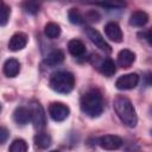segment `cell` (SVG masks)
Returning a JSON list of instances; mask_svg holds the SVG:
<instances>
[{"mask_svg":"<svg viewBox=\"0 0 152 152\" xmlns=\"http://www.w3.org/2000/svg\"><path fill=\"white\" fill-rule=\"evenodd\" d=\"M113 107L119 119L128 127H135L138 124V116L131 100L126 96H118L113 101Z\"/></svg>","mask_w":152,"mask_h":152,"instance_id":"cell-1","label":"cell"},{"mask_svg":"<svg viewBox=\"0 0 152 152\" xmlns=\"http://www.w3.org/2000/svg\"><path fill=\"white\" fill-rule=\"evenodd\" d=\"M80 106L84 114L90 118H97L102 114L103 110L102 96L97 90L91 89L82 95Z\"/></svg>","mask_w":152,"mask_h":152,"instance_id":"cell-2","label":"cell"},{"mask_svg":"<svg viewBox=\"0 0 152 152\" xmlns=\"http://www.w3.org/2000/svg\"><path fill=\"white\" fill-rule=\"evenodd\" d=\"M50 88L59 94H68L74 89L75 76L69 71H57L50 77Z\"/></svg>","mask_w":152,"mask_h":152,"instance_id":"cell-3","label":"cell"},{"mask_svg":"<svg viewBox=\"0 0 152 152\" xmlns=\"http://www.w3.org/2000/svg\"><path fill=\"white\" fill-rule=\"evenodd\" d=\"M91 63L94 64V66H96L99 69V71L101 74H103L107 77H110L115 74L116 68H115V63L113 59L110 58H100V56L97 55H93L91 57Z\"/></svg>","mask_w":152,"mask_h":152,"instance_id":"cell-4","label":"cell"},{"mask_svg":"<svg viewBox=\"0 0 152 152\" xmlns=\"http://www.w3.org/2000/svg\"><path fill=\"white\" fill-rule=\"evenodd\" d=\"M49 114L53 121L61 122V121H64L69 116L70 109L66 104L62 102H52L49 106Z\"/></svg>","mask_w":152,"mask_h":152,"instance_id":"cell-5","label":"cell"},{"mask_svg":"<svg viewBox=\"0 0 152 152\" xmlns=\"http://www.w3.org/2000/svg\"><path fill=\"white\" fill-rule=\"evenodd\" d=\"M86 33H87L88 38L90 39V42H91L96 48H99L100 50H102V51H104V52H107V53H110V52H112L110 45L104 40V38L102 37V34H101L97 30H95V28H93V27H86Z\"/></svg>","mask_w":152,"mask_h":152,"instance_id":"cell-6","label":"cell"},{"mask_svg":"<svg viewBox=\"0 0 152 152\" xmlns=\"http://www.w3.org/2000/svg\"><path fill=\"white\" fill-rule=\"evenodd\" d=\"M30 113H31V120L33 122L34 128H37V129L44 128L46 125V118H45L43 107L38 102H34L30 107Z\"/></svg>","mask_w":152,"mask_h":152,"instance_id":"cell-7","label":"cell"},{"mask_svg":"<svg viewBox=\"0 0 152 152\" xmlns=\"http://www.w3.org/2000/svg\"><path fill=\"white\" fill-rule=\"evenodd\" d=\"M139 83V76L135 72H131V74H126L120 76L116 82H115V87L120 90H128V89H133L138 86Z\"/></svg>","mask_w":152,"mask_h":152,"instance_id":"cell-8","label":"cell"},{"mask_svg":"<svg viewBox=\"0 0 152 152\" xmlns=\"http://www.w3.org/2000/svg\"><path fill=\"white\" fill-rule=\"evenodd\" d=\"M124 141L119 135H113V134H106L102 135L99 139V145L107 151H114V150H119L122 146Z\"/></svg>","mask_w":152,"mask_h":152,"instance_id":"cell-9","label":"cell"},{"mask_svg":"<svg viewBox=\"0 0 152 152\" xmlns=\"http://www.w3.org/2000/svg\"><path fill=\"white\" fill-rule=\"evenodd\" d=\"M26 44H27V36L24 32H17L11 37L8 42V49L11 51H19L24 49Z\"/></svg>","mask_w":152,"mask_h":152,"instance_id":"cell-10","label":"cell"},{"mask_svg":"<svg viewBox=\"0 0 152 152\" xmlns=\"http://www.w3.org/2000/svg\"><path fill=\"white\" fill-rule=\"evenodd\" d=\"M104 32H106V36H107L110 40H113V42H115V43L122 42L124 34H122V31H121L120 26H119L116 23H114V21L108 23V24L104 26Z\"/></svg>","mask_w":152,"mask_h":152,"instance_id":"cell-11","label":"cell"},{"mask_svg":"<svg viewBox=\"0 0 152 152\" xmlns=\"http://www.w3.org/2000/svg\"><path fill=\"white\" fill-rule=\"evenodd\" d=\"M134 61H135V53L128 49L121 50L118 55V64L124 69L129 68L134 63Z\"/></svg>","mask_w":152,"mask_h":152,"instance_id":"cell-12","label":"cell"},{"mask_svg":"<svg viewBox=\"0 0 152 152\" xmlns=\"http://www.w3.org/2000/svg\"><path fill=\"white\" fill-rule=\"evenodd\" d=\"M13 120L18 125H26L31 120V113L30 109L26 107H18L13 112Z\"/></svg>","mask_w":152,"mask_h":152,"instance_id":"cell-13","label":"cell"},{"mask_svg":"<svg viewBox=\"0 0 152 152\" xmlns=\"http://www.w3.org/2000/svg\"><path fill=\"white\" fill-rule=\"evenodd\" d=\"M20 71V63L15 58H10L4 63V74L7 77H15Z\"/></svg>","mask_w":152,"mask_h":152,"instance_id":"cell-14","label":"cell"},{"mask_svg":"<svg viewBox=\"0 0 152 152\" xmlns=\"http://www.w3.org/2000/svg\"><path fill=\"white\" fill-rule=\"evenodd\" d=\"M148 23V14L144 11H135L129 17V24L137 27H142Z\"/></svg>","mask_w":152,"mask_h":152,"instance_id":"cell-15","label":"cell"},{"mask_svg":"<svg viewBox=\"0 0 152 152\" xmlns=\"http://www.w3.org/2000/svg\"><path fill=\"white\" fill-rule=\"evenodd\" d=\"M68 50L74 57H81L86 52V46L80 39H71L68 43Z\"/></svg>","mask_w":152,"mask_h":152,"instance_id":"cell-16","label":"cell"},{"mask_svg":"<svg viewBox=\"0 0 152 152\" xmlns=\"http://www.w3.org/2000/svg\"><path fill=\"white\" fill-rule=\"evenodd\" d=\"M64 61V52L59 49H56L53 51H51L46 58H45V64L49 65V66H56L58 64H61L62 62Z\"/></svg>","mask_w":152,"mask_h":152,"instance_id":"cell-17","label":"cell"},{"mask_svg":"<svg viewBox=\"0 0 152 152\" xmlns=\"http://www.w3.org/2000/svg\"><path fill=\"white\" fill-rule=\"evenodd\" d=\"M33 141L38 148L44 150L51 145V137L48 133H37L33 138Z\"/></svg>","mask_w":152,"mask_h":152,"instance_id":"cell-18","label":"cell"},{"mask_svg":"<svg viewBox=\"0 0 152 152\" xmlns=\"http://www.w3.org/2000/svg\"><path fill=\"white\" fill-rule=\"evenodd\" d=\"M44 33L48 38L50 39H55L57 37H59L61 34V27L58 24L56 23H48L44 27Z\"/></svg>","mask_w":152,"mask_h":152,"instance_id":"cell-19","label":"cell"},{"mask_svg":"<svg viewBox=\"0 0 152 152\" xmlns=\"http://www.w3.org/2000/svg\"><path fill=\"white\" fill-rule=\"evenodd\" d=\"M10 152H27V142L24 139H15L10 146Z\"/></svg>","mask_w":152,"mask_h":152,"instance_id":"cell-20","label":"cell"},{"mask_svg":"<svg viewBox=\"0 0 152 152\" xmlns=\"http://www.w3.org/2000/svg\"><path fill=\"white\" fill-rule=\"evenodd\" d=\"M11 8L5 4L0 1V26H5L10 19Z\"/></svg>","mask_w":152,"mask_h":152,"instance_id":"cell-21","label":"cell"},{"mask_svg":"<svg viewBox=\"0 0 152 152\" xmlns=\"http://www.w3.org/2000/svg\"><path fill=\"white\" fill-rule=\"evenodd\" d=\"M68 18H69V21L71 24H75V25H80L84 20L83 15L81 14V12L77 8H70V11L68 13Z\"/></svg>","mask_w":152,"mask_h":152,"instance_id":"cell-22","label":"cell"},{"mask_svg":"<svg viewBox=\"0 0 152 152\" xmlns=\"http://www.w3.org/2000/svg\"><path fill=\"white\" fill-rule=\"evenodd\" d=\"M21 6H23L24 11L28 14H36L39 11V5L34 1H25V2H23Z\"/></svg>","mask_w":152,"mask_h":152,"instance_id":"cell-23","label":"cell"},{"mask_svg":"<svg viewBox=\"0 0 152 152\" xmlns=\"http://www.w3.org/2000/svg\"><path fill=\"white\" fill-rule=\"evenodd\" d=\"M86 18L91 21V23H97L100 20V14L96 12V11H89L87 14H86Z\"/></svg>","mask_w":152,"mask_h":152,"instance_id":"cell-24","label":"cell"},{"mask_svg":"<svg viewBox=\"0 0 152 152\" xmlns=\"http://www.w3.org/2000/svg\"><path fill=\"white\" fill-rule=\"evenodd\" d=\"M8 139V129L6 127L0 126V144H4Z\"/></svg>","mask_w":152,"mask_h":152,"instance_id":"cell-25","label":"cell"},{"mask_svg":"<svg viewBox=\"0 0 152 152\" xmlns=\"http://www.w3.org/2000/svg\"><path fill=\"white\" fill-rule=\"evenodd\" d=\"M97 5L102 7H109V8H121L125 6V4H109V2H100Z\"/></svg>","mask_w":152,"mask_h":152,"instance_id":"cell-26","label":"cell"},{"mask_svg":"<svg viewBox=\"0 0 152 152\" xmlns=\"http://www.w3.org/2000/svg\"><path fill=\"white\" fill-rule=\"evenodd\" d=\"M139 36L145 37V39H147V40H148V43L151 44V31H150V30H147L145 33H139Z\"/></svg>","mask_w":152,"mask_h":152,"instance_id":"cell-27","label":"cell"},{"mask_svg":"<svg viewBox=\"0 0 152 152\" xmlns=\"http://www.w3.org/2000/svg\"><path fill=\"white\" fill-rule=\"evenodd\" d=\"M50 152H59V151H50Z\"/></svg>","mask_w":152,"mask_h":152,"instance_id":"cell-28","label":"cell"},{"mask_svg":"<svg viewBox=\"0 0 152 152\" xmlns=\"http://www.w3.org/2000/svg\"><path fill=\"white\" fill-rule=\"evenodd\" d=\"M0 112H1V104H0Z\"/></svg>","mask_w":152,"mask_h":152,"instance_id":"cell-29","label":"cell"}]
</instances>
